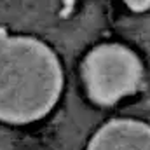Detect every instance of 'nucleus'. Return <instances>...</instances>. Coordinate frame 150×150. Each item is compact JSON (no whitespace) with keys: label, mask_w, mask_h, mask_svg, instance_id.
I'll return each instance as SVG.
<instances>
[{"label":"nucleus","mask_w":150,"mask_h":150,"mask_svg":"<svg viewBox=\"0 0 150 150\" xmlns=\"http://www.w3.org/2000/svg\"><path fill=\"white\" fill-rule=\"evenodd\" d=\"M87 96L101 107L134 94L143 82V65L134 51L120 44H103L89 51L82 63Z\"/></svg>","instance_id":"nucleus-2"},{"label":"nucleus","mask_w":150,"mask_h":150,"mask_svg":"<svg viewBox=\"0 0 150 150\" xmlns=\"http://www.w3.org/2000/svg\"><path fill=\"white\" fill-rule=\"evenodd\" d=\"M63 91L56 52L33 37L0 38V122L30 124L51 112Z\"/></svg>","instance_id":"nucleus-1"},{"label":"nucleus","mask_w":150,"mask_h":150,"mask_svg":"<svg viewBox=\"0 0 150 150\" xmlns=\"http://www.w3.org/2000/svg\"><path fill=\"white\" fill-rule=\"evenodd\" d=\"M89 149H150V126L131 119L110 120L96 131Z\"/></svg>","instance_id":"nucleus-3"},{"label":"nucleus","mask_w":150,"mask_h":150,"mask_svg":"<svg viewBox=\"0 0 150 150\" xmlns=\"http://www.w3.org/2000/svg\"><path fill=\"white\" fill-rule=\"evenodd\" d=\"M124 2L131 11H136V12L147 11L150 7V0H124Z\"/></svg>","instance_id":"nucleus-4"}]
</instances>
